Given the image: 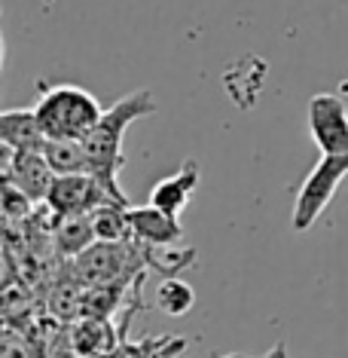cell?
I'll return each instance as SVG.
<instances>
[{
	"label": "cell",
	"instance_id": "16",
	"mask_svg": "<svg viewBox=\"0 0 348 358\" xmlns=\"http://www.w3.org/2000/svg\"><path fill=\"white\" fill-rule=\"evenodd\" d=\"M192 303H196V291H192L190 282L177 279V275H165V279H162L159 291H156V306L165 315H172V319L187 315Z\"/></svg>",
	"mask_w": 348,
	"mask_h": 358
},
{
	"label": "cell",
	"instance_id": "8",
	"mask_svg": "<svg viewBox=\"0 0 348 358\" xmlns=\"http://www.w3.org/2000/svg\"><path fill=\"white\" fill-rule=\"evenodd\" d=\"M68 337L83 358H95V355L116 352L119 343L126 340V334L110 319H92V315H83V319H77L68 328Z\"/></svg>",
	"mask_w": 348,
	"mask_h": 358
},
{
	"label": "cell",
	"instance_id": "20",
	"mask_svg": "<svg viewBox=\"0 0 348 358\" xmlns=\"http://www.w3.org/2000/svg\"><path fill=\"white\" fill-rule=\"evenodd\" d=\"M95 358H116V355H113V352H107V355H95Z\"/></svg>",
	"mask_w": 348,
	"mask_h": 358
},
{
	"label": "cell",
	"instance_id": "6",
	"mask_svg": "<svg viewBox=\"0 0 348 358\" xmlns=\"http://www.w3.org/2000/svg\"><path fill=\"white\" fill-rule=\"evenodd\" d=\"M3 178L19 184L40 206V202H46V196H50L55 172H52L50 159L43 157V150H6L3 148Z\"/></svg>",
	"mask_w": 348,
	"mask_h": 358
},
{
	"label": "cell",
	"instance_id": "21",
	"mask_svg": "<svg viewBox=\"0 0 348 358\" xmlns=\"http://www.w3.org/2000/svg\"><path fill=\"white\" fill-rule=\"evenodd\" d=\"M223 358H245V355H223Z\"/></svg>",
	"mask_w": 348,
	"mask_h": 358
},
{
	"label": "cell",
	"instance_id": "1",
	"mask_svg": "<svg viewBox=\"0 0 348 358\" xmlns=\"http://www.w3.org/2000/svg\"><path fill=\"white\" fill-rule=\"evenodd\" d=\"M150 113H156L153 92L150 89H137V92H128L119 101H113L110 108L101 113L98 126L83 138L86 153H89V175L98 178L110 190V196L116 202H123V206H132L128 196L123 193V187H119V172H123V166H126L123 138L128 132V126L150 117Z\"/></svg>",
	"mask_w": 348,
	"mask_h": 358
},
{
	"label": "cell",
	"instance_id": "19",
	"mask_svg": "<svg viewBox=\"0 0 348 358\" xmlns=\"http://www.w3.org/2000/svg\"><path fill=\"white\" fill-rule=\"evenodd\" d=\"M183 349H187V340L183 337H168V340H162V346L153 349V355L150 358H172V355H183Z\"/></svg>",
	"mask_w": 348,
	"mask_h": 358
},
{
	"label": "cell",
	"instance_id": "2",
	"mask_svg": "<svg viewBox=\"0 0 348 358\" xmlns=\"http://www.w3.org/2000/svg\"><path fill=\"white\" fill-rule=\"evenodd\" d=\"M34 110L46 138H77V141H83L98 126L104 113L98 99L74 83L40 86V101Z\"/></svg>",
	"mask_w": 348,
	"mask_h": 358
},
{
	"label": "cell",
	"instance_id": "14",
	"mask_svg": "<svg viewBox=\"0 0 348 358\" xmlns=\"http://www.w3.org/2000/svg\"><path fill=\"white\" fill-rule=\"evenodd\" d=\"M92 224H95V236L101 242H128L132 236V224H128V206L119 202H104L92 211Z\"/></svg>",
	"mask_w": 348,
	"mask_h": 358
},
{
	"label": "cell",
	"instance_id": "12",
	"mask_svg": "<svg viewBox=\"0 0 348 358\" xmlns=\"http://www.w3.org/2000/svg\"><path fill=\"white\" fill-rule=\"evenodd\" d=\"M95 239L98 236H95L92 211H86V215H59L52 230V248L61 260H74L77 255H83Z\"/></svg>",
	"mask_w": 348,
	"mask_h": 358
},
{
	"label": "cell",
	"instance_id": "4",
	"mask_svg": "<svg viewBox=\"0 0 348 358\" xmlns=\"http://www.w3.org/2000/svg\"><path fill=\"white\" fill-rule=\"evenodd\" d=\"M104 202H116L110 196V190L104 187L95 175L80 172V175H55L52 190L46 196V206H50L55 215H86V211H95ZM123 206V202H119Z\"/></svg>",
	"mask_w": 348,
	"mask_h": 358
},
{
	"label": "cell",
	"instance_id": "17",
	"mask_svg": "<svg viewBox=\"0 0 348 358\" xmlns=\"http://www.w3.org/2000/svg\"><path fill=\"white\" fill-rule=\"evenodd\" d=\"M128 285H89L83 294V315L92 319H110L126 300Z\"/></svg>",
	"mask_w": 348,
	"mask_h": 358
},
{
	"label": "cell",
	"instance_id": "11",
	"mask_svg": "<svg viewBox=\"0 0 348 358\" xmlns=\"http://www.w3.org/2000/svg\"><path fill=\"white\" fill-rule=\"evenodd\" d=\"M83 294H86V285L70 273L68 260H64L61 275L46 291V313L52 319H59L61 324H74L77 319H83Z\"/></svg>",
	"mask_w": 348,
	"mask_h": 358
},
{
	"label": "cell",
	"instance_id": "3",
	"mask_svg": "<svg viewBox=\"0 0 348 358\" xmlns=\"http://www.w3.org/2000/svg\"><path fill=\"white\" fill-rule=\"evenodd\" d=\"M348 178V153H324L321 162L309 172V178L299 187L294 199V215H290V227L296 233H305L318 224L324 208L336 196L339 184Z\"/></svg>",
	"mask_w": 348,
	"mask_h": 358
},
{
	"label": "cell",
	"instance_id": "10",
	"mask_svg": "<svg viewBox=\"0 0 348 358\" xmlns=\"http://www.w3.org/2000/svg\"><path fill=\"white\" fill-rule=\"evenodd\" d=\"M0 141L6 150H43L46 135L40 129L37 110L15 108L0 113Z\"/></svg>",
	"mask_w": 348,
	"mask_h": 358
},
{
	"label": "cell",
	"instance_id": "13",
	"mask_svg": "<svg viewBox=\"0 0 348 358\" xmlns=\"http://www.w3.org/2000/svg\"><path fill=\"white\" fill-rule=\"evenodd\" d=\"M43 157L50 159L55 175H80L89 172V153L86 144L77 138H46Z\"/></svg>",
	"mask_w": 348,
	"mask_h": 358
},
{
	"label": "cell",
	"instance_id": "7",
	"mask_svg": "<svg viewBox=\"0 0 348 358\" xmlns=\"http://www.w3.org/2000/svg\"><path fill=\"white\" fill-rule=\"evenodd\" d=\"M128 224L132 236L144 245H177L183 239V227L177 215H168L159 206H128Z\"/></svg>",
	"mask_w": 348,
	"mask_h": 358
},
{
	"label": "cell",
	"instance_id": "15",
	"mask_svg": "<svg viewBox=\"0 0 348 358\" xmlns=\"http://www.w3.org/2000/svg\"><path fill=\"white\" fill-rule=\"evenodd\" d=\"M144 255H147V270L162 275H177L199 260L192 248H177V245H144Z\"/></svg>",
	"mask_w": 348,
	"mask_h": 358
},
{
	"label": "cell",
	"instance_id": "5",
	"mask_svg": "<svg viewBox=\"0 0 348 358\" xmlns=\"http://www.w3.org/2000/svg\"><path fill=\"white\" fill-rule=\"evenodd\" d=\"M309 132L321 153H348V108L333 92H318L309 101Z\"/></svg>",
	"mask_w": 348,
	"mask_h": 358
},
{
	"label": "cell",
	"instance_id": "9",
	"mask_svg": "<svg viewBox=\"0 0 348 358\" xmlns=\"http://www.w3.org/2000/svg\"><path fill=\"white\" fill-rule=\"evenodd\" d=\"M199 175H202V166L196 159H187L174 175H168V178H162V181L153 184L150 202L159 206L162 211H168V215L181 217V211L190 206L192 190L199 187Z\"/></svg>",
	"mask_w": 348,
	"mask_h": 358
},
{
	"label": "cell",
	"instance_id": "18",
	"mask_svg": "<svg viewBox=\"0 0 348 358\" xmlns=\"http://www.w3.org/2000/svg\"><path fill=\"white\" fill-rule=\"evenodd\" d=\"M34 206H37V202L31 199L19 184H13L10 178H3V217H6V221L25 224L28 217L34 215Z\"/></svg>",
	"mask_w": 348,
	"mask_h": 358
}]
</instances>
